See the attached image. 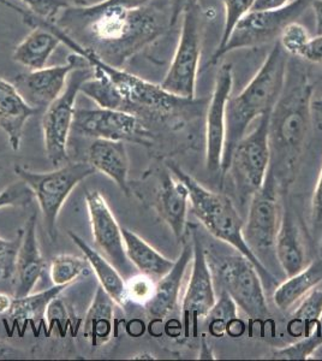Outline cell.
<instances>
[{
  "mask_svg": "<svg viewBox=\"0 0 322 361\" xmlns=\"http://www.w3.org/2000/svg\"><path fill=\"white\" fill-rule=\"evenodd\" d=\"M155 193V209L163 222L168 224L177 241H183L188 229L189 192L187 185L170 170L159 173Z\"/></svg>",
  "mask_w": 322,
  "mask_h": 361,
  "instance_id": "18",
  "label": "cell"
},
{
  "mask_svg": "<svg viewBox=\"0 0 322 361\" xmlns=\"http://www.w3.org/2000/svg\"><path fill=\"white\" fill-rule=\"evenodd\" d=\"M204 241V238H202ZM214 284L221 292L228 293L250 319H265L268 317L264 282L256 267L241 252L225 243L224 250L216 245L204 246Z\"/></svg>",
  "mask_w": 322,
  "mask_h": 361,
  "instance_id": "6",
  "label": "cell"
},
{
  "mask_svg": "<svg viewBox=\"0 0 322 361\" xmlns=\"http://www.w3.org/2000/svg\"><path fill=\"white\" fill-rule=\"evenodd\" d=\"M46 318L49 322V329L54 328V325H58L61 330L68 326V314H66V306L63 304L61 298L58 296L49 304L46 313Z\"/></svg>",
  "mask_w": 322,
  "mask_h": 361,
  "instance_id": "39",
  "label": "cell"
},
{
  "mask_svg": "<svg viewBox=\"0 0 322 361\" xmlns=\"http://www.w3.org/2000/svg\"><path fill=\"white\" fill-rule=\"evenodd\" d=\"M22 240V229L18 230L16 238L6 240L0 238V281L10 279L15 275L17 253Z\"/></svg>",
  "mask_w": 322,
  "mask_h": 361,
  "instance_id": "37",
  "label": "cell"
},
{
  "mask_svg": "<svg viewBox=\"0 0 322 361\" xmlns=\"http://www.w3.org/2000/svg\"><path fill=\"white\" fill-rule=\"evenodd\" d=\"M22 357V353L13 345H8V342L0 338V360H8V359H18Z\"/></svg>",
  "mask_w": 322,
  "mask_h": 361,
  "instance_id": "45",
  "label": "cell"
},
{
  "mask_svg": "<svg viewBox=\"0 0 322 361\" xmlns=\"http://www.w3.org/2000/svg\"><path fill=\"white\" fill-rule=\"evenodd\" d=\"M233 85V66L224 64L216 75L206 121V164L212 173H221L226 132V104Z\"/></svg>",
  "mask_w": 322,
  "mask_h": 361,
  "instance_id": "17",
  "label": "cell"
},
{
  "mask_svg": "<svg viewBox=\"0 0 322 361\" xmlns=\"http://www.w3.org/2000/svg\"><path fill=\"white\" fill-rule=\"evenodd\" d=\"M122 233L128 259L131 265L139 270L140 274L158 281L171 270L175 260L163 257L134 231L122 226Z\"/></svg>",
  "mask_w": 322,
  "mask_h": 361,
  "instance_id": "28",
  "label": "cell"
},
{
  "mask_svg": "<svg viewBox=\"0 0 322 361\" xmlns=\"http://www.w3.org/2000/svg\"><path fill=\"white\" fill-rule=\"evenodd\" d=\"M85 200L97 250L105 255L120 274H128L131 263L125 253L122 226L117 222L105 197L98 190H88Z\"/></svg>",
  "mask_w": 322,
  "mask_h": 361,
  "instance_id": "15",
  "label": "cell"
},
{
  "mask_svg": "<svg viewBox=\"0 0 322 361\" xmlns=\"http://www.w3.org/2000/svg\"><path fill=\"white\" fill-rule=\"evenodd\" d=\"M69 236L89 262L100 287L113 300L114 304L119 307H125L129 304L125 292V279H123L122 274L117 270V267L97 248H93L81 236L75 234L74 231H69Z\"/></svg>",
  "mask_w": 322,
  "mask_h": 361,
  "instance_id": "24",
  "label": "cell"
},
{
  "mask_svg": "<svg viewBox=\"0 0 322 361\" xmlns=\"http://www.w3.org/2000/svg\"><path fill=\"white\" fill-rule=\"evenodd\" d=\"M321 318L322 287L318 284L296 305L287 325L289 333L297 338L310 336L321 328Z\"/></svg>",
  "mask_w": 322,
  "mask_h": 361,
  "instance_id": "30",
  "label": "cell"
},
{
  "mask_svg": "<svg viewBox=\"0 0 322 361\" xmlns=\"http://www.w3.org/2000/svg\"><path fill=\"white\" fill-rule=\"evenodd\" d=\"M322 283V258L311 260L303 270L278 284L273 292V302L283 312H289L296 305Z\"/></svg>",
  "mask_w": 322,
  "mask_h": 361,
  "instance_id": "27",
  "label": "cell"
},
{
  "mask_svg": "<svg viewBox=\"0 0 322 361\" xmlns=\"http://www.w3.org/2000/svg\"><path fill=\"white\" fill-rule=\"evenodd\" d=\"M70 37L85 39L88 49L112 66L123 68L129 58L149 45L163 30V17L151 8L116 5H82L63 10L57 21Z\"/></svg>",
  "mask_w": 322,
  "mask_h": 361,
  "instance_id": "1",
  "label": "cell"
},
{
  "mask_svg": "<svg viewBox=\"0 0 322 361\" xmlns=\"http://www.w3.org/2000/svg\"><path fill=\"white\" fill-rule=\"evenodd\" d=\"M87 63L80 54H70L64 66H49L17 75L13 83L30 106L45 111L63 93L69 75L78 66Z\"/></svg>",
  "mask_w": 322,
  "mask_h": 361,
  "instance_id": "16",
  "label": "cell"
},
{
  "mask_svg": "<svg viewBox=\"0 0 322 361\" xmlns=\"http://www.w3.org/2000/svg\"><path fill=\"white\" fill-rule=\"evenodd\" d=\"M310 6L314 10L316 35H322V0H314Z\"/></svg>",
  "mask_w": 322,
  "mask_h": 361,
  "instance_id": "46",
  "label": "cell"
},
{
  "mask_svg": "<svg viewBox=\"0 0 322 361\" xmlns=\"http://www.w3.org/2000/svg\"><path fill=\"white\" fill-rule=\"evenodd\" d=\"M314 0H291L289 4L272 11H250L233 28L228 42L216 49L209 64H216L223 56L235 49H250L275 42L286 25L296 22Z\"/></svg>",
  "mask_w": 322,
  "mask_h": 361,
  "instance_id": "10",
  "label": "cell"
},
{
  "mask_svg": "<svg viewBox=\"0 0 322 361\" xmlns=\"http://www.w3.org/2000/svg\"><path fill=\"white\" fill-rule=\"evenodd\" d=\"M310 39L311 37L306 27H303L297 22H292L286 25V28L283 30L279 37V44L291 57L301 58Z\"/></svg>",
  "mask_w": 322,
  "mask_h": 361,
  "instance_id": "34",
  "label": "cell"
},
{
  "mask_svg": "<svg viewBox=\"0 0 322 361\" xmlns=\"http://www.w3.org/2000/svg\"><path fill=\"white\" fill-rule=\"evenodd\" d=\"M209 324V334L214 337L224 336L233 338L241 337L245 331L243 320L238 317V307L228 293L219 292L216 304L204 318Z\"/></svg>",
  "mask_w": 322,
  "mask_h": 361,
  "instance_id": "31",
  "label": "cell"
},
{
  "mask_svg": "<svg viewBox=\"0 0 322 361\" xmlns=\"http://www.w3.org/2000/svg\"><path fill=\"white\" fill-rule=\"evenodd\" d=\"M61 44L52 30L41 25L33 27V30L16 46L13 61L28 70L42 69Z\"/></svg>",
  "mask_w": 322,
  "mask_h": 361,
  "instance_id": "29",
  "label": "cell"
},
{
  "mask_svg": "<svg viewBox=\"0 0 322 361\" xmlns=\"http://www.w3.org/2000/svg\"><path fill=\"white\" fill-rule=\"evenodd\" d=\"M37 214H33L22 229V240L17 253L16 269L13 275L15 298L28 295L33 292L47 267L37 240Z\"/></svg>",
  "mask_w": 322,
  "mask_h": 361,
  "instance_id": "19",
  "label": "cell"
},
{
  "mask_svg": "<svg viewBox=\"0 0 322 361\" xmlns=\"http://www.w3.org/2000/svg\"><path fill=\"white\" fill-rule=\"evenodd\" d=\"M166 166L187 185L192 211L204 226V229L216 241L226 243L245 255L256 267L264 286L272 287L277 283L275 276L262 265L261 262L253 255V252L245 243L243 236L244 222L242 221L241 216L231 199L225 194L216 193L206 188L199 180L183 171L175 161H168Z\"/></svg>",
  "mask_w": 322,
  "mask_h": 361,
  "instance_id": "4",
  "label": "cell"
},
{
  "mask_svg": "<svg viewBox=\"0 0 322 361\" xmlns=\"http://www.w3.org/2000/svg\"><path fill=\"white\" fill-rule=\"evenodd\" d=\"M101 3L105 5L123 6V8H144L149 3V0H104Z\"/></svg>",
  "mask_w": 322,
  "mask_h": 361,
  "instance_id": "44",
  "label": "cell"
},
{
  "mask_svg": "<svg viewBox=\"0 0 322 361\" xmlns=\"http://www.w3.org/2000/svg\"><path fill=\"white\" fill-rule=\"evenodd\" d=\"M95 173V169L88 161L66 163L49 173H35L20 165L15 166V173L28 185L37 199L46 231L52 243L57 241L58 216L66 199L82 180Z\"/></svg>",
  "mask_w": 322,
  "mask_h": 361,
  "instance_id": "7",
  "label": "cell"
},
{
  "mask_svg": "<svg viewBox=\"0 0 322 361\" xmlns=\"http://www.w3.org/2000/svg\"><path fill=\"white\" fill-rule=\"evenodd\" d=\"M92 272L93 270L86 257L56 255L49 265V277L54 286L71 287L78 279L89 276Z\"/></svg>",
  "mask_w": 322,
  "mask_h": 361,
  "instance_id": "32",
  "label": "cell"
},
{
  "mask_svg": "<svg viewBox=\"0 0 322 361\" xmlns=\"http://www.w3.org/2000/svg\"><path fill=\"white\" fill-rule=\"evenodd\" d=\"M170 1H171V13L168 18L170 27H175L187 10L199 5L197 4L199 0H170Z\"/></svg>",
  "mask_w": 322,
  "mask_h": 361,
  "instance_id": "41",
  "label": "cell"
},
{
  "mask_svg": "<svg viewBox=\"0 0 322 361\" xmlns=\"http://www.w3.org/2000/svg\"><path fill=\"white\" fill-rule=\"evenodd\" d=\"M13 300H15V296L0 292V314H8L13 306Z\"/></svg>",
  "mask_w": 322,
  "mask_h": 361,
  "instance_id": "48",
  "label": "cell"
},
{
  "mask_svg": "<svg viewBox=\"0 0 322 361\" xmlns=\"http://www.w3.org/2000/svg\"><path fill=\"white\" fill-rule=\"evenodd\" d=\"M76 1V4L78 6H82V5H86V1L85 0H75Z\"/></svg>",
  "mask_w": 322,
  "mask_h": 361,
  "instance_id": "50",
  "label": "cell"
},
{
  "mask_svg": "<svg viewBox=\"0 0 322 361\" xmlns=\"http://www.w3.org/2000/svg\"><path fill=\"white\" fill-rule=\"evenodd\" d=\"M282 214V206L278 197V180L269 169L265 183L249 202L247 222L243 226L245 243L269 271L272 270L274 263L278 264L275 240Z\"/></svg>",
  "mask_w": 322,
  "mask_h": 361,
  "instance_id": "8",
  "label": "cell"
},
{
  "mask_svg": "<svg viewBox=\"0 0 322 361\" xmlns=\"http://www.w3.org/2000/svg\"><path fill=\"white\" fill-rule=\"evenodd\" d=\"M114 306L113 300L99 286L83 320V337L93 348H100L112 338Z\"/></svg>",
  "mask_w": 322,
  "mask_h": 361,
  "instance_id": "26",
  "label": "cell"
},
{
  "mask_svg": "<svg viewBox=\"0 0 322 361\" xmlns=\"http://www.w3.org/2000/svg\"><path fill=\"white\" fill-rule=\"evenodd\" d=\"M125 292L129 302L146 306L154 295L155 279L139 272L125 279Z\"/></svg>",
  "mask_w": 322,
  "mask_h": 361,
  "instance_id": "35",
  "label": "cell"
},
{
  "mask_svg": "<svg viewBox=\"0 0 322 361\" xmlns=\"http://www.w3.org/2000/svg\"><path fill=\"white\" fill-rule=\"evenodd\" d=\"M291 0H255L252 11H272L284 8Z\"/></svg>",
  "mask_w": 322,
  "mask_h": 361,
  "instance_id": "43",
  "label": "cell"
},
{
  "mask_svg": "<svg viewBox=\"0 0 322 361\" xmlns=\"http://www.w3.org/2000/svg\"><path fill=\"white\" fill-rule=\"evenodd\" d=\"M322 345V326L316 333L308 337L298 338L292 345L277 349L272 354V359L278 360H306L315 350Z\"/></svg>",
  "mask_w": 322,
  "mask_h": 361,
  "instance_id": "33",
  "label": "cell"
},
{
  "mask_svg": "<svg viewBox=\"0 0 322 361\" xmlns=\"http://www.w3.org/2000/svg\"><path fill=\"white\" fill-rule=\"evenodd\" d=\"M289 58L277 42L260 70L240 94L230 97L226 104V132L221 159V176L228 171L230 157L238 141L247 134L256 118L273 110L285 83Z\"/></svg>",
  "mask_w": 322,
  "mask_h": 361,
  "instance_id": "3",
  "label": "cell"
},
{
  "mask_svg": "<svg viewBox=\"0 0 322 361\" xmlns=\"http://www.w3.org/2000/svg\"><path fill=\"white\" fill-rule=\"evenodd\" d=\"M254 1L255 0H223L225 6V25L218 49H221L228 42V37L233 33L237 23L241 21L247 13L252 11Z\"/></svg>",
  "mask_w": 322,
  "mask_h": 361,
  "instance_id": "36",
  "label": "cell"
},
{
  "mask_svg": "<svg viewBox=\"0 0 322 361\" xmlns=\"http://www.w3.org/2000/svg\"><path fill=\"white\" fill-rule=\"evenodd\" d=\"M51 30L59 37L61 42L73 49L74 54H80L90 66L101 70L110 78L120 99V111L129 112L139 118L142 116L149 118H163L172 115L180 105L192 102L170 94L160 85L148 82L123 68L105 62L94 51L81 45L57 25H51Z\"/></svg>",
  "mask_w": 322,
  "mask_h": 361,
  "instance_id": "5",
  "label": "cell"
},
{
  "mask_svg": "<svg viewBox=\"0 0 322 361\" xmlns=\"http://www.w3.org/2000/svg\"><path fill=\"white\" fill-rule=\"evenodd\" d=\"M37 114V109L25 102L13 82L0 78V129L8 136L13 151L20 149L25 124Z\"/></svg>",
  "mask_w": 322,
  "mask_h": 361,
  "instance_id": "22",
  "label": "cell"
},
{
  "mask_svg": "<svg viewBox=\"0 0 322 361\" xmlns=\"http://www.w3.org/2000/svg\"><path fill=\"white\" fill-rule=\"evenodd\" d=\"M73 130L94 140L130 141L140 145L149 142V132L143 127L139 117L113 109L76 110Z\"/></svg>",
  "mask_w": 322,
  "mask_h": 361,
  "instance_id": "14",
  "label": "cell"
},
{
  "mask_svg": "<svg viewBox=\"0 0 322 361\" xmlns=\"http://www.w3.org/2000/svg\"><path fill=\"white\" fill-rule=\"evenodd\" d=\"M93 76V69L88 63L78 66L69 75L66 88L42 116V134L46 156L54 166L68 161V139L73 130L76 99L81 93L82 85Z\"/></svg>",
  "mask_w": 322,
  "mask_h": 361,
  "instance_id": "11",
  "label": "cell"
},
{
  "mask_svg": "<svg viewBox=\"0 0 322 361\" xmlns=\"http://www.w3.org/2000/svg\"><path fill=\"white\" fill-rule=\"evenodd\" d=\"M313 87L306 70L289 61L282 94L269 116V169L277 180L292 173L309 132Z\"/></svg>",
  "mask_w": 322,
  "mask_h": 361,
  "instance_id": "2",
  "label": "cell"
},
{
  "mask_svg": "<svg viewBox=\"0 0 322 361\" xmlns=\"http://www.w3.org/2000/svg\"><path fill=\"white\" fill-rule=\"evenodd\" d=\"M275 258L285 279L296 275L308 265L306 247L297 221L291 211H283L275 240Z\"/></svg>",
  "mask_w": 322,
  "mask_h": 361,
  "instance_id": "23",
  "label": "cell"
},
{
  "mask_svg": "<svg viewBox=\"0 0 322 361\" xmlns=\"http://www.w3.org/2000/svg\"><path fill=\"white\" fill-rule=\"evenodd\" d=\"M192 243H184L183 250L171 270L161 279L155 281V293L151 301L144 307L148 314L155 319L163 320L178 308L182 295L184 276L192 265Z\"/></svg>",
  "mask_w": 322,
  "mask_h": 361,
  "instance_id": "20",
  "label": "cell"
},
{
  "mask_svg": "<svg viewBox=\"0 0 322 361\" xmlns=\"http://www.w3.org/2000/svg\"><path fill=\"white\" fill-rule=\"evenodd\" d=\"M192 231V274L182 296L184 330L185 338L196 334L199 320L204 319L216 304V284L204 252L202 235L196 226Z\"/></svg>",
  "mask_w": 322,
  "mask_h": 361,
  "instance_id": "13",
  "label": "cell"
},
{
  "mask_svg": "<svg viewBox=\"0 0 322 361\" xmlns=\"http://www.w3.org/2000/svg\"><path fill=\"white\" fill-rule=\"evenodd\" d=\"M132 359H135V360H139V359H148V360H151V359H155V357L153 354L147 353V352H142V353L134 355Z\"/></svg>",
  "mask_w": 322,
  "mask_h": 361,
  "instance_id": "49",
  "label": "cell"
},
{
  "mask_svg": "<svg viewBox=\"0 0 322 361\" xmlns=\"http://www.w3.org/2000/svg\"><path fill=\"white\" fill-rule=\"evenodd\" d=\"M201 33L200 8L197 5L187 10L182 16L180 42L168 74L160 85L170 94L185 100L195 99L202 42Z\"/></svg>",
  "mask_w": 322,
  "mask_h": 361,
  "instance_id": "12",
  "label": "cell"
},
{
  "mask_svg": "<svg viewBox=\"0 0 322 361\" xmlns=\"http://www.w3.org/2000/svg\"><path fill=\"white\" fill-rule=\"evenodd\" d=\"M301 59L306 62L321 64L322 63V35H316L311 37L304 52L301 56Z\"/></svg>",
  "mask_w": 322,
  "mask_h": 361,
  "instance_id": "40",
  "label": "cell"
},
{
  "mask_svg": "<svg viewBox=\"0 0 322 361\" xmlns=\"http://www.w3.org/2000/svg\"><path fill=\"white\" fill-rule=\"evenodd\" d=\"M313 221L315 224L322 226V168L313 197Z\"/></svg>",
  "mask_w": 322,
  "mask_h": 361,
  "instance_id": "42",
  "label": "cell"
},
{
  "mask_svg": "<svg viewBox=\"0 0 322 361\" xmlns=\"http://www.w3.org/2000/svg\"><path fill=\"white\" fill-rule=\"evenodd\" d=\"M20 1L25 3L34 15L52 23H56L63 10L68 8V4L64 0H20Z\"/></svg>",
  "mask_w": 322,
  "mask_h": 361,
  "instance_id": "38",
  "label": "cell"
},
{
  "mask_svg": "<svg viewBox=\"0 0 322 361\" xmlns=\"http://www.w3.org/2000/svg\"><path fill=\"white\" fill-rule=\"evenodd\" d=\"M88 163L95 171L113 180L123 193L129 197V157L123 141L95 139L88 148Z\"/></svg>",
  "mask_w": 322,
  "mask_h": 361,
  "instance_id": "21",
  "label": "cell"
},
{
  "mask_svg": "<svg viewBox=\"0 0 322 361\" xmlns=\"http://www.w3.org/2000/svg\"><path fill=\"white\" fill-rule=\"evenodd\" d=\"M199 359H216L214 357V353H213L212 348H211V345H209V342L207 341V337L202 335L201 336V343H200V354H199Z\"/></svg>",
  "mask_w": 322,
  "mask_h": 361,
  "instance_id": "47",
  "label": "cell"
},
{
  "mask_svg": "<svg viewBox=\"0 0 322 361\" xmlns=\"http://www.w3.org/2000/svg\"><path fill=\"white\" fill-rule=\"evenodd\" d=\"M68 288V286H54L44 292L30 293L28 295L15 298L11 310L8 313L11 330H20L22 336L27 325L32 324L33 328H39L46 322L49 304L66 292Z\"/></svg>",
  "mask_w": 322,
  "mask_h": 361,
  "instance_id": "25",
  "label": "cell"
},
{
  "mask_svg": "<svg viewBox=\"0 0 322 361\" xmlns=\"http://www.w3.org/2000/svg\"><path fill=\"white\" fill-rule=\"evenodd\" d=\"M269 114L259 118L253 132L245 134L233 148L228 171L242 202H250L265 183L271 165L268 127Z\"/></svg>",
  "mask_w": 322,
  "mask_h": 361,
  "instance_id": "9",
  "label": "cell"
}]
</instances>
